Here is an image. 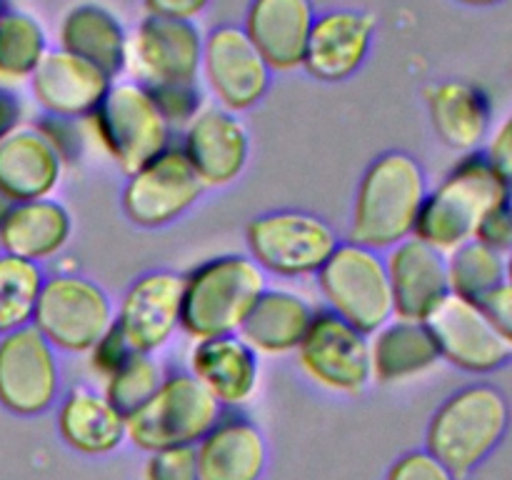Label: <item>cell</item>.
Wrapping results in <instances>:
<instances>
[{"instance_id": "1", "label": "cell", "mask_w": 512, "mask_h": 480, "mask_svg": "<svg viewBox=\"0 0 512 480\" xmlns=\"http://www.w3.org/2000/svg\"><path fill=\"white\" fill-rule=\"evenodd\" d=\"M428 190V170L413 153L385 150L375 155L355 185L348 240L388 253L413 238Z\"/></svg>"}, {"instance_id": "2", "label": "cell", "mask_w": 512, "mask_h": 480, "mask_svg": "<svg viewBox=\"0 0 512 480\" xmlns=\"http://www.w3.org/2000/svg\"><path fill=\"white\" fill-rule=\"evenodd\" d=\"M508 395L493 383L453 390L430 415L423 448L458 480H468L503 445L510 430Z\"/></svg>"}, {"instance_id": "3", "label": "cell", "mask_w": 512, "mask_h": 480, "mask_svg": "<svg viewBox=\"0 0 512 480\" xmlns=\"http://www.w3.org/2000/svg\"><path fill=\"white\" fill-rule=\"evenodd\" d=\"M508 198L510 183L483 150L460 155L438 185H430L413 238L443 255L453 253L473 240L480 220Z\"/></svg>"}, {"instance_id": "4", "label": "cell", "mask_w": 512, "mask_h": 480, "mask_svg": "<svg viewBox=\"0 0 512 480\" xmlns=\"http://www.w3.org/2000/svg\"><path fill=\"white\" fill-rule=\"evenodd\" d=\"M268 275L248 253H220L200 260L183 273V315L180 333L190 340L238 333Z\"/></svg>"}, {"instance_id": "5", "label": "cell", "mask_w": 512, "mask_h": 480, "mask_svg": "<svg viewBox=\"0 0 512 480\" xmlns=\"http://www.w3.org/2000/svg\"><path fill=\"white\" fill-rule=\"evenodd\" d=\"M343 243L330 220L313 210L278 208L245 225V248L268 278L308 280Z\"/></svg>"}, {"instance_id": "6", "label": "cell", "mask_w": 512, "mask_h": 480, "mask_svg": "<svg viewBox=\"0 0 512 480\" xmlns=\"http://www.w3.org/2000/svg\"><path fill=\"white\" fill-rule=\"evenodd\" d=\"M85 125L90 140L125 175L175 145V130L165 123L150 90L130 78L110 85L105 100Z\"/></svg>"}, {"instance_id": "7", "label": "cell", "mask_w": 512, "mask_h": 480, "mask_svg": "<svg viewBox=\"0 0 512 480\" xmlns=\"http://www.w3.org/2000/svg\"><path fill=\"white\" fill-rule=\"evenodd\" d=\"M323 308L360 333L373 335L393 318L385 255L365 245L343 243L315 275Z\"/></svg>"}, {"instance_id": "8", "label": "cell", "mask_w": 512, "mask_h": 480, "mask_svg": "<svg viewBox=\"0 0 512 480\" xmlns=\"http://www.w3.org/2000/svg\"><path fill=\"white\" fill-rule=\"evenodd\" d=\"M223 408L188 370H165L153 398L128 415V443L140 453L198 445L218 423Z\"/></svg>"}, {"instance_id": "9", "label": "cell", "mask_w": 512, "mask_h": 480, "mask_svg": "<svg viewBox=\"0 0 512 480\" xmlns=\"http://www.w3.org/2000/svg\"><path fill=\"white\" fill-rule=\"evenodd\" d=\"M115 325L108 290L80 273L45 275L33 328L58 353L85 355Z\"/></svg>"}, {"instance_id": "10", "label": "cell", "mask_w": 512, "mask_h": 480, "mask_svg": "<svg viewBox=\"0 0 512 480\" xmlns=\"http://www.w3.org/2000/svg\"><path fill=\"white\" fill-rule=\"evenodd\" d=\"M295 363L313 388L338 398H358L373 385L370 335L325 308L315 313L303 343L295 350Z\"/></svg>"}, {"instance_id": "11", "label": "cell", "mask_w": 512, "mask_h": 480, "mask_svg": "<svg viewBox=\"0 0 512 480\" xmlns=\"http://www.w3.org/2000/svg\"><path fill=\"white\" fill-rule=\"evenodd\" d=\"M203 193L205 185L175 143L125 175L120 210L133 228L163 230L183 220Z\"/></svg>"}, {"instance_id": "12", "label": "cell", "mask_w": 512, "mask_h": 480, "mask_svg": "<svg viewBox=\"0 0 512 480\" xmlns=\"http://www.w3.org/2000/svg\"><path fill=\"white\" fill-rule=\"evenodd\" d=\"M273 80L275 73L240 25L220 23L205 33L200 85L215 105L248 113L263 103Z\"/></svg>"}, {"instance_id": "13", "label": "cell", "mask_w": 512, "mask_h": 480, "mask_svg": "<svg viewBox=\"0 0 512 480\" xmlns=\"http://www.w3.org/2000/svg\"><path fill=\"white\" fill-rule=\"evenodd\" d=\"M63 395L60 353L33 328L0 335V408L15 418H40Z\"/></svg>"}, {"instance_id": "14", "label": "cell", "mask_w": 512, "mask_h": 480, "mask_svg": "<svg viewBox=\"0 0 512 480\" xmlns=\"http://www.w3.org/2000/svg\"><path fill=\"white\" fill-rule=\"evenodd\" d=\"M203 38L195 20L143 15L128 33L125 73L145 88L200 80Z\"/></svg>"}, {"instance_id": "15", "label": "cell", "mask_w": 512, "mask_h": 480, "mask_svg": "<svg viewBox=\"0 0 512 480\" xmlns=\"http://www.w3.org/2000/svg\"><path fill=\"white\" fill-rule=\"evenodd\" d=\"M183 315V273L153 268L130 280L115 305V328L135 353L155 355L175 333Z\"/></svg>"}, {"instance_id": "16", "label": "cell", "mask_w": 512, "mask_h": 480, "mask_svg": "<svg viewBox=\"0 0 512 480\" xmlns=\"http://www.w3.org/2000/svg\"><path fill=\"white\" fill-rule=\"evenodd\" d=\"M198 173L205 190H220L243 178L248 170L253 138L238 113L208 103L175 140Z\"/></svg>"}, {"instance_id": "17", "label": "cell", "mask_w": 512, "mask_h": 480, "mask_svg": "<svg viewBox=\"0 0 512 480\" xmlns=\"http://www.w3.org/2000/svg\"><path fill=\"white\" fill-rule=\"evenodd\" d=\"M443 363L468 375H493L512 363V348L500 338L483 305L450 295L428 320Z\"/></svg>"}, {"instance_id": "18", "label": "cell", "mask_w": 512, "mask_h": 480, "mask_svg": "<svg viewBox=\"0 0 512 480\" xmlns=\"http://www.w3.org/2000/svg\"><path fill=\"white\" fill-rule=\"evenodd\" d=\"M378 18L360 8H330L315 15L305 45L303 68L318 83H345L370 58Z\"/></svg>"}, {"instance_id": "19", "label": "cell", "mask_w": 512, "mask_h": 480, "mask_svg": "<svg viewBox=\"0 0 512 480\" xmlns=\"http://www.w3.org/2000/svg\"><path fill=\"white\" fill-rule=\"evenodd\" d=\"M423 103L433 135L443 148L460 155L485 148L495 110L483 85L465 78L433 80L425 85Z\"/></svg>"}, {"instance_id": "20", "label": "cell", "mask_w": 512, "mask_h": 480, "mask_svg": "<svg viewBox=\"0 0 512 480\" xmlns=\"http://www.w3.org/2000/svg\"><path fill=\"white\" fill-rule=\"evenodd\" d=\"M113 83L103 70L63 48H50L28 80L40 115L68 120H88Z\"/></svg>"}, {"instance_id": "21", "label": "cell", "mask_w": 512, "mask_h": 480, "mask_svg": "<svg viewBox=\"0 0 512 480\" xmlns=\"http://www.w3.org/2000/svg\"><path fill=\"white\" fill-rule=\"evenodd\" d=\"M55 430L60 443L83 458H108L128 443V418L88 383L63 390L55 405Z\"/></svg>"}, {"instance_id": "22", "label": "cell", "mask_w": 512, "mask_h": 480, "mask_svg": "<svg viewBox=\"0 0 512 480\" xmlns=\"http://www.w3.org/2000/svg\"><path fill=\"white\" fill-rule=\"evenodd\" d=\"M383 255L393 295V318L428 323L430 315L450 298L445 255L418 238L403 240Z\"/></svg>"}, {"instance_id": "23", "label": "cell", "mask_w": 512, "mask_h": 480, "mask_svg": "<svg viewBox=\"0 0 512 480\" xmlns=\"http://www.w3.org/2000/svg\"><path fill=\"white\" fill-rule=\"evenodd\" d=\"M185 370L223 410H243L260 388V355L238 333L193 340Z\"/></svg>"}, {"instance_id": "24", "label": "cell", "mask_w": 512, "mask_h": 480, "mask_svg": "<svg viewBox=\"0 0 512 480\" xmlns=\"http://www.w3.org/2000/svg\"><path fill=\"white\" fill-rule=\"evenodd\" d=\"M200 480H263L270 465L265 430L243 410H223L195 445Z\"/></svg>"}, {"instance_id": "25", "label": "cell", "mask_w": 512, "mask_h": 480, "mask_svg": "<svg viewBox=\"0 0 512 480\" xmlns=\"http://www.w3.org/2000/svg\"><path fill=\"white\" fill-rule=\"evenodd\" d=\"M315 15L313 0H250L240 28L273 73H293L303 68Z\"/></svg>"}, {"instance_id": "26", "label": "cell", "mask_w": 512, "mask_h": 480, "mask_svg": "<svg viewBox=\"0 0 512 480\" xmlns=\"http://www.w3.org/2000/svg\"><path fill=\"white\" fill-rule=\"evenodd\" d=\"M443 363L428 323L390 318L370 335V375L373 385L400 388L433 373Z\"/></svg>"}, {"instance_id": "27", "label": "cell", "mask_w": 512, "mask_h": 480, "mask_svg": "<svg viewBox=\"0 0 512 480\" xmlns=\"http://www.w3.org/2000/svg\"><path fill=\"white\" fill-rule=\"evenodd\" d=\"M315 313L318 308L298 290L268 285L250 308L238 335L260 358H285L295 355Z\"/></svg>"}, {"instance_id": "28", "label": "cell", "mask_w": 512, "mask_h": 480, "mask_svg": "<svg viewBox=\"0 0 512 480\" xmlns=\"http://www.w3.org/2000/svg\"><path fill=\"white\" fill-rule=\"evenodd\" d=\"M63 173V160L45 143L33 123H23L0 140V193L10 203L53 198Z\"/></svg>"}, {"instance_id": "29", "label": "cell", "mask_w": 512, "mask_h": 480, "mask_svg": "<svg viewBox=\"0 0 512 480\" xmlns=\"http://www.w3.org/2000/svg\"><path fill=\"white\" fill-rule=\"evenodd\" d=\"M128 33L123 20L105 5L85 0L65 10L58 25V48L88 60L113 80L125 73Z\"/></svg>"}, {"instance_id": "30", "label": "cell", "mask_w": 512, "mask_h": 480, "mask_svg": "<svg viewBox=\"0 0 512 480\" xmlns=\"http://www.w3.org/2000/svg\"><path fill=\"white\" fill-rule=\"evenodd\" d=\"M73 215L60 200L13 203L0 225V250L43 265L60 258L73 240Z\"/></svg>"}, {"instance_id": "31", "label": "cell", "mask_w": 512, "mask_h": 480, "mask_svg": "<svg viewBox=\"0 0 512 480\" xmlns=\"http://www.w3.org/2000/svg\"><path fill=\"white\" fill-rule=\"evenodd\" d=\"M48 50V33L35 15L5 8L0 15V85L28 83Z\"/></svg>"}, {"instance_id": "32", "label": "cell", "mask_w": 512, "mask_h": 480, "mask_svg": "<svg viewBox=\"0 0 512 480\" xmlns=\"http://www.w3.org/2000/svg\"><path fill=\"white\" fill-rule=\"evenodd\" d=\"M45 275L43 265L0 250V335L33 325Z\"/></svg>"}, {"instance_id": "33", "label": "cell", "mask_w": 512, "mask_h": 480, "mask_svg": "<svg viewBox=\"0 0 512 480\" xmlns=\"http://www.w3.org/2000/svg\"><path fill=\"white\" fill-rule=\"evenodd\" d=\"M445 263H448L450 295H458L470 303H483L495 288L508 280L505 255L495 253L478 240H468L455 248L453 253L445 255Z\"/></svg>"}, {"instance_id": "34", "label": "cell", "mask_w": 512, "mask_h": 480, "mask_svg": "<svg viewBox=\"0 0 512 480\" xmlns=\"http://www.w3.org/2000/svg\"><path fill=\"white\" fill-rule=\"evenodd\" d=\"M163 378L165 368L155 360V355L133 353L110 378L100 383V390L128 418L153 398Z\"/></svg>"}, {"instance_id": "35", "label": "cell", "mask_w": 512, "mask_h": 480, "mask_svg": "<svg viewBox=\"0 0 512 480\" xmlns=\"http://www.w3.org/2000/svg\"><path fill=\"white\" fill-rule=\"evenodd\" d=\"M153 95L155 105H158L160 115L165 118V123L180 133L190 125V120L205 108V90L200 85V80L193 83H165L148 88Z\"/></svg>"}, {"instance_id": "36", "label": "cell", "mask_w": 512, "mask_h": 480, "mask_svg": "<svg viewBox=\"0 0 512 480\" xmlns=\"http://www.w3.org/2000/svg\"><path fill=\"white\" fill-rule=\"evenodd\" d=\"M33 128L45 138V143L55 150L65 168L80 163L88 148V125L85 120H68V118H53V115H38L33 120Z\"/></svg>"}, {"instance_id": "37", "label": "cell", "mask_w": 512, "mask_h": 480, "mask_svg": "<svg viewBox=\"0 0 512 480\" xmlns=\"http://www.w3.org/2000/svg\"><path fill=\"white\" fill-rule=\"evenodd\" d=\"M143 480H200L195 445L163 448L145 455Z\"/></svg>"}, {"instance_id": "38", "label": "cell", "mask_w": 512, "mask_h": 480, "mask_svg": "<svg viewBox=\"0 0 512 480\" xmlns=\"http://www.w3.org/2000/svg\"><path fill=\"white\" fill-rule=\"evenodd\" d=\"M383 480H458L443 463L433 458L425 448H413L400 453L385 470Z\"/></svg>"}, {"instance_id": "39", "label": "cell", "mask_w": 512, "mask_h": 480, "mask_svg": "<svg viewBox=\"0 0 512 480\" xmlns=\"http://www.w3.org/2000/svg\"><path fill=\"white\" fill-rule=\"evenodd\" d=\"M133 353L135 350L130 348L128 340H125L123 333L113 325V328L85 353V358H88L90 373L103 383V380L110 378V375H113Z\"/></svg>"}, {"instance_id": "40", "label": "cell", "mask_w": 512, "mask_h": 480, "mask_svg": "<svg viewBox=\"0 0 512 480\" xmlns=\"http://www.w3.org/2000/svg\"><path fill=\"white\" fill-rule=\"evenodd\" d=\"M473 240L488 245L490 250L500 255H508L512 250V205L510 198L500 203L498 208L490 210L483 220H480L478 230H475Z\"/></svg>"}, {"instance_id": "41", "label": "cell", "mask_w": 512, "mask_h": 480, "mask_svg": "<svg viewBox=\"0 0 512 480\" xmlns=\"http://www.w3.org/2000/svg\"><path fill=\"white\" fill-rule=\"evenodd\" d=\"M483 153L488 155L490 163L512 185V113L505 115L498 125H493Z\"/></svg>"}, {"instance_id": "42", "label": "cell", "mask_w": 512, "mask_h": 480, "mask_svg": "<svg viewBox=\"0 0 512 480\" xmlns=\"http://www.w3.org/2000/svg\"><path fill=\"white\" fill-rule=\"evenodd\" d=\"M480 305H483L485 315L490 318L493 328L500 333V338L512 348V283L505 280Z\"/></svg>"}, {"instance_id": "43", "label": "cell", "mask_w": 512, "mask_h": 480, "mask_svg": "<svg viewBox=\"0 0 512 480\" xmlns=\"http://www.w3.org/2000/svg\"><path fill=\"white\" fill-rule=\"evenodd\" d=\"M213 0H143L145 15H163V18L198 20Z\"/></svg>"}, {"instance_id": "44", "label": "cell", "mask_w": 512, "mask_h": 480, "mask_svg": "<svg viewBox=\"0 0 512 480\" xmlns=\"http://www.w3.org/2000/svg\"><path fill=\"white\" fill-rule=\"evenodd\" d=\"M23 118L25 110L18 95L5 88V85H0V140L8 138L13 130H18L23 125Z\"/></svg>"}, {"instance_id": "45", "label": "cell", "mask_w": 512, "mask_h": 480, "mask_svg": "<svg viewBox=\"0 0 512 480\" xmlns=\"http://www.w3.org/2000/svg\"><path fill=\"white\" fill-rule=\"evenodd\" d=\"M460 5H468V8H493V5L505 3V0H455Z\"/></svg>"}, {"instance_id": "46", "label": "cell", "mask_w": 512, "mask_h": 480, "mask_svg": "<svg viewBox=\"0 0 512 480\" xmlns=\"http://www.w3.org/2000/svg\"><path fill=\"white\" fill-rule=\"evenodd\" d=\"M10 208H13V203H10L8 198H5L3 193H0V225H3V220H5V215L10 213Z\"/></svg>"}, {"instance_id": "47", "label": "cell", "mask_w": 512, "mask_h": 480, "mask_svg": "<svg viewBox=\"0 0 512 480\" xmlns=\"http://www.w3.org/2000/svg\"><path fill=\"white\" fill-rule=\"evenodd\" d=\"M505 275H508V283H512V250L505 255Z\"/></svg>"}, {"instance_id": "48", "label": "cell", "mask_w": 512, "mask_h": 480, "mask_svg": "<svg viewBox=\"0 0 512 480\" xmlns=\"http://www.w3.org/2000/svg\"><path fill=\"white\" fill-rule=\"evenodd\" d=\"M5 8H8V3H5V0H0V15L5 13Z\"/></svg>"}, {"instance_id": "49", "label": "cell", "mask_w": 512, "mask_h": 480, "mask_svg": "<svg viewBox=\"0 0 512 480\" xmlns=\"http://www.w3.org/2000/svg\"><path fill=\"white\" fill-rule=\"evenodd\" d=\"M510 205H512V185H510Z\"/></svg>"}]
</instances>
